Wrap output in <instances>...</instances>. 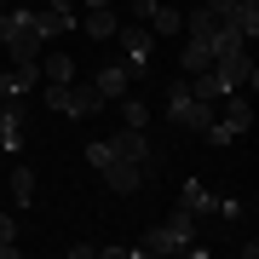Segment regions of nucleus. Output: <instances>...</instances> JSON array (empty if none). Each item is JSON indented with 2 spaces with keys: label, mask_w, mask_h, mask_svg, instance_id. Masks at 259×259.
<instances>
[{
  "label": "nucleus",
  "mask_w": 259,
  "mask_h": 259,
  "mask_svg": "<svg viewBox=\"0 0 259 259\" xmlns=\"http://www.w3.org/2000/svg\"><path fill=\"white\" fill-rule=\"evenodd\" d=\"M196 248V213H185L173 202V213H167L161 225H150V236L139 242V253H190Z\"/></svg>",
  "instance_id": "1"
},
{
  "label": "nucleus",
  "mask_w": 259,
  "mask_h": 259,
  "mask_svg": "<svg viewBox=\"0 0 259 259\" xmlns=\"http://www.w3.org/2000/svg\"><path fill=\"white\" fill-rule=\"evenodd\" d=\"M161 98H167L161 110H167V121H173L179 133H202L207 121H213V104H202V98L190 93V81H185V75H173V81H167V93H161Z\"/></svg>",
  "instance_id": "2"
},
{
  "label": "nucleus",
  "mask_w": 259,
  "mask_h": 259,
  "mask_svg": "<svg viewBox=\"0 0 259 259\" xmlns=\"http://www.w3.org/2000/svg\"><path fill=\"white\" fill-rule=\"evenodd\" d=\"M40 98H47L58 115H69V121H93V115L104 110V98H98L93 81H64V87L47 81V93H40Z\"/></svg>",
  "instance_id": "3"
},
{
  "label": "nucleus",
  "mask_w": 259,
  "mask_h": 259,
  "mask_svg": "<svg viewBox=\"0 0 259 259\" xmlns=\"http://www.w3.org/2000/svg\"><path fill=\"white\" fill-rule=\"evenodd\" d=\"M0 47H6L12 58H40V29H35V12H23L18 0H12L6 12H0Z\"/></svg>",
  "instance_id": "4"
},
{
  "label": "nucleus",
  "mask_w": 259,
  "mask_h": 259,
  "mask_svg": "<svg viewBox=\"0 0 259 259\" xmlns=\"http://www.w3.org/2000/svg\"><path fill=\"white\" fill-rule=\"evenodd\" d=\"M115 40H121V64L133 75H144L150 58H156V29L150 23H115Z\"/></svg>",
  "instance_id": "5"
},
{
  "label": "nucleus",
  "mask_w": 259,
  "mask_h": 259,
  "mask_svg": "<svg viewBox=\"0 0 259 259\" xmlns=\"http://www.w3.org/2000/svg\"><path fill=\"white\" fill-rule=\"evenodd\" d=\"M40 87V64L35 58H18L12 69H0V98H29Z\"/></svg>",
  "instance_id": "6"
},
{
  "label": "nucleus",
  "mask_w": 259,
  "mask_h": 259,
  "mask_svg": "<svg viewBox=\"0 0 259 259\" xmlns=\"http://www.w3.org/2000/svg\"><path fill=\"white\" fill-rule=\"evenodd\" d=\"M104 144H110V156H121V161H139V167L150 161V150H156V144L144 139V127H121V133H110Z\"/></svg>",
  "instance_id": "7"
},
{
  "label": "nucleus",
  "mask_w": 259,
  "mask_h": 259,
  "mask_svg": "<svg viewBox=\"0 0 259 259\" xmlns=\"http://www.w3.org/2000/svg\"><path fill=\"white\" fill-rule=\"evenodd\" d=\"M98 173H104V185H110L115 196H133V190L144 185V167H139V161H121V156H110Z\"/></svg>",
  "instance_id": "8"
},
{
  "label": "nucleus",
  "mask_w": 259,
  "mask_h": 259,
  "mask_svg": "<svg viewBox=\"0 0 259 259\" xmlns=\"http://www.w3.org/2000/svg\"><path fill=\"white\" fill-rule=\"evenodd\" d=\"M0 150H23V98H0Z\"/></svg>",
  "instance_id": "9"
},
{
  "label": "nucleus",
  "mask_w": 259,
  "mask_h": 259,
  "mask_svg": "<svg viewBox=\"0 0 259 259\" xmlns=\"http://www.w3.org/2000/svg\"><path fill=\"white\" fill-rule=\"evenodd\" d=\"M93 87H98L104 104H115L121 93H133V69H127V64H104V69L93 75Z\"/></svg>",
  "instance_id": "10"
},
{
  "label": "nucleus",
  "mask_w": 259,
  "mask_h": 259,
  "mask_svg": "<svg viewBox=\"0 0 259 259\" xmlns=\"http://www.w3.org/2000/svg\"><path fill=\"white\" fill-rule=\"evenodd\" d=\"M219 18L231 23V29H236L242 40H253V35H259V0H231V6L219 12Z\"/></svg>",
  "instance_id": "11"
},
{
  "label": "nucleus",
  "mask_w": 259,
  "mask_h": 259,
  "mask_svg": "<svg viewBox=\"0 0 259 259\" xmlns=\"http://www.w3.org/2000/svg\"><path fill=\"white\" fill-rule=\"evenodd\" d=\"M69 23H75V12L64 6V0H52L47 12H35V29H40V40H58V35L69 29Z\"/></svg>",
  "instance_id": "12"
},
{
  "label": "nucleus",
  "mask_w": 259,
  "mask_h": 259,
  "mask_svg": "<svg viewBox=\"0 0 259 259\" xmlns=\"http://www.w3.org/2000/svg\"><path fill=\"white\" fill-rule=\"evenodd\" d=\"M213 115H225V121H236L242 133H253V104H248V93H225L219 104H213Z\"/></svg>",
  "instance_id": "13"
},
{
  "label": "nucleus",
  "mask_w": 259,
  "mask_h": 259,
  "mask_svg": "<svg viewBox=\"0 0 259 259\" xmlns=\"http://www.w3.org/2000/svg\"><path fill=\"white\" fill-rule=\"evenodd\" d=\"M179 207L202 219V213H213V207H219V196H213V190L202 185V179H185V190H179Z\"/></svg>",
  "instance_id": "14"
},
{
  "label": "nucleus",
  "mask_w": 259,
  "mask_h": 259,
  "mask_svg": "<svg viewBox=\"0 0 259 259\" xmlns=\"http://www.w3.org/2000/svg\"><path fill=\"white\" fill-rule=\"evenodd\" d=\"M35 64H40V81H58V87L75 81V58L69 52H47V58H35Z\"/></svg>",
  "instance_id": "15"
},
{
  "label": "nucleus",
  "mask_w": 259,
  "mask_h": 259,
  "mask_svg": "<svg viewBox=\"0 0 259 259\" xmlns=\"http://www.w3.org/2000/svg\"><path fill=\"white\" fill-rule=\"evenodd\" d=\"M115 104H121V127H150V98H139V93H121Z\"/></svg>",
  "instance_id": "16"
},
{
  "label": "nucleus",
  "mask_w": 259,
  "mask_h": 259,
  "mask_svg": "<svg viewBox=\"0 0 259 259\" xmlns=\"http://www.w3.org/2000/svg\"><path fill=\"white\" fill-rule=\"evenodd\" d=\"M81 29H87L93 40H115V12H110V6H93V12L81 18Z\"/></svg>",
  "instance_id": "17"
},
{
  "label": "nucleus",
  "mask_w": 259,
  "mask_h": 259,
  "mask_svg": "<svg viewBox=\"0 0 259 259\" xmlns=\"http://www.w3.org/2000/svg\"><path fill=\"white\" fill-rule=\"evenodd\" d=\"M202 133H207V144H219V150H225V144H236V139H248V133H242L236 121H225V115H213Z\"/></svg>",
  "instance_id": "18"
},
{
  "label": "nucleus",
  "mask_w": 259,
  "mask_h": 259,
  "mask_svg": "<svg viewBox=\"0 0 259 259\" xmlns=\"http://www.w3.org/2000/svg\"><path fill=\"white\" fill-rule=\"evenodd\" d=\"M12 196H18V207H29V202H35V167H12Z\"/></svg>",
  "instance_id": "19"
},
{
  "label": "nucleus",
  "mask_w": 259,
  "mask_h": 259,
  "mask_svg": "<svg viewBox=\"0 0 259 259\" xmlns=\"http://www.w3.org/2000/svg\"><path fill=\"white\" fill-rule=\"evenodd\" d=\"M12 253H18V219L0 213V259H12Z\"/></svg>",
  "instance_id": "20"
},
{
  "label": "nucleus",
  "mask_w": 259,
  "mask_h": 259,
  "mask_svg": "<svg viewBox=\"0 0 259 259\" xmlns=\"http://www.w3.org/2000/svg\"><path fill=\"white\" fill-rule=\"evenodd\" d=\"M6 6H12V0H0V12H6Z\"/></svg>",
  "instance_id": "21"
}]
</instances>
